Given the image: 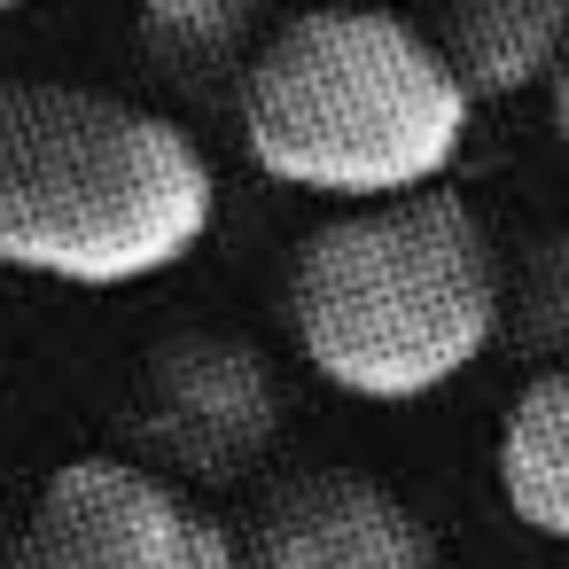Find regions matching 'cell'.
<instances>
[{"instance_id": "6da1fadb", "label": "cell", "mask_w": 569, "mask_h": 569, "mask_svg": "<svg viewBox=\"0 0 569 569\" xmlns=\"http://www.w3.org/2000/svg\"><path fill=\"white\" fill-rule=\"evenodd\" d=\"M211 219L219 172L180 118L71 79H0V273L133 289L188 266Z\"/></svg>"}, {"instance_id": "7a4b0ae2", "label": "cell", "mask_w": 569, "mask_h": 569, "mask_svg": "<svg viewBox=\"0 0 569 569\" xmlns=\"http://www.w3.org/2000/svg\"><path fill=\"white\" fill-rule=\"evenodd\" d=\"M289 336L343 398H437L507 336V258L460 188L336 211L289 258Z\"/></svg>"}, {"instance_id": "3957f363", "label": "cell", "mask_w": 569, "mask_h": 569, "mask_svg": "<svg viewBox=\"0 0 569 569\" xmlns=\"http://www.w3.org/2000/svg\"><path fill=\"white\" fill-rule=\"evenodd\" d=\"M234 118L266 180L359 211L445 188L476 94L398 9H297L266 32Z\"/></svg>"}, {"instance_id": "277c9868", "label": "cell", "mask_w": 569, "mask_h": 569, "mask_svg": "<svg viewBox=\"0 0 569 569\" xmlns=\"http://www.w3.org/2000/svg\"><path fill=\"white\" fill-rule=\"evenodd\" d=\"M0 569H234V530L157 468L87 452L40 483Z\"/></svg>"}, {"instance_id": "5b68a950", "label": "cell", "mask_w": 569, "mask_h": 569, "mask_svg": "<svg viewBox=\"0 0 569 569\" xmlns=\"http://www.w3.org/2000/svg\"><path fill=\"white\" fill-rule=\"evenodd\" d=\"M133 429H141V468H157L164 483H234L266 460L273 429H281V382L266 367L258 343L242 336H164L141 367V398H133Z\"/></svg>"}, {"instance_id": "8992f818", "label": "cell", "mask_w": 569, "mask_h": 569, "mask_svg": "<svg viewBox=\"0 0 569 569\" xmlns=\"http://www.w3.org/2000/svg\"><path fill=\"white\" fill-rule=\"evenodd\" d=\"M234 569H437L429 522L359 468H305L266 491Z\"/></svg>"}, {"instance_id": "52a82bcc", "label": "cell", "mask_w": 569, "mask_h": 569, "mask_svg": "<svg viewBox=\"0 0 569 569\" xmlns=\"http://www.w3.org/2000/svg\"><path fill=\"white\" fill-rule=\"evenodd\" d=\"M437 56L476 102L553 87L569 56V0H437Z\"/></svg>"}, {"instance_id": "ba28073f", "label": "cell", "mask_w": 569, "mask_h": 569, "mask_svg": "<svg viewBox=\"0 0 569 569\" xmlns=\"http://www.w3.org/2000/svg\"><path fill=\"white\" fill-rule=\"evenodd\" d=\"M499 491L515 522L569 546V375H530L499 421Z\"/></svg>"}, {"instance_id": "9c48e42d", "label": "cell", "mask_w": 569, "mask_h": 569, "mask_svg": "<svg viewBox=\"0 0 569 569\" xmlns=\"http://www.w3.org/2000/svg\"><path fill=\"white\" fill-rule=\"evenodd\" d=\"M141 48L180 87H234L266 48V0H141Z\"/></svg>"}, {"instance_id": "30bf717a", "label": "cell", "mask_w": 569, "mask_h": 569, "mask_svg": "<svg viewBox=\"0 0 569 569\" xmlns=\"http://www.w3.org/2000/svg\"><path fill=\"white\" fill-rule=\"evenodd\" d=\"M507 336L538 375H569V227H546L507 273Z\"/></svg>"}, {"instance_id": "8fae6325", "label": "cell", "mask_w": 569, "mask_h": 569, "mask_svg": "<svg viewBox=\"0 0 569 569\" xmlns=\"http://www.w3.org/2000/svg\"><path fill=\"white\" fill-rule=\"evenodd\" d=\"M546 110H553V141H561V157H569V56H561V71H553V87H546Z\"/></svg>"}, {"instance_id": "7c38bea8", "label": "cell", "mask_w": 569, "mask_h": 569, "mask_svg": "<svg viewBox=\"0 0 569 569\" xmlns=\"http://www.w3.org/2000/svg\"><path fill=\"white\" fill-rule=\"evenodd\" d=\"M312 9H382V0H312Z\"/></svg>"}, {"instance_id": "4fadbf2b", "label": "cell", "mask_w": 569, "mask_h": 569, "mask_svg": "<svg viewBox=\"0 0 569 569\" xmlns=\"http://www.w3.org/2000/svg\"><path fill=\"white\" fill-rule=\"evenodd\" d=\"M17 9H32V0H0V17H17Z\"/></svg>"}]
</instances>
